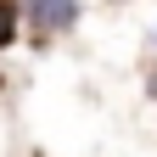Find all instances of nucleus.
Masks as SVG:
<instances>
[{
	"instance_id": "2",
	"label": "nucleus",
	"mask_w": 157,
	"mask_h": 157,
	"mask_svg": "<svg viewBox=\"0 0 157 157\" xmlns=\"http://www.w3.org/2000/svg\"><path fill=\"white\" fill-rule=\"evenodd\" d=\"M17 28H23V0H0V51H11Z\"/></svg>"
},
{
	"instance_id": "3",
	"label": "nucleus",
	"mask_w": 157,
	"mask_h": 157,
	"mask_svg": "<svg viewBox=\"0 0 157 157\" xmlns=\"http://www.w3.org/2000/svg\"><path fill=\"white\" fill-rule=\"evenodd\" d=\"M146 95H151V101H157V62L146 67Z\"/></svg>"
},
{
	"instance_id": "4",
	"label": "nucleus",
	"mask_w": 157,
	"mask_h": 157,
	"mask_svg": "<svg viewBox=\"0 0 157 157\" xmlns=\"http://www.w3.org/2000/svg\"><path fill=\"white\" fill-rule=\"evenodd\" d=\"M151 51H157V28H151Z\"/></svg>"
},
{
	"instance_id": "1",
	"label": "nucleus",
	"mask_w": 157,
	"mask_h": 157,
	"mask_svg": "<svg viewBox=\"0 0 157 157\" xmlns=\"http://www.w3.org/2000/svg\"><path fill=\"white\" fill-rule=\"evenodd\" d=\"M23 23H28L39 39L73 34V28H78V0H23Z\"/></svg>"
}]
</instances>
